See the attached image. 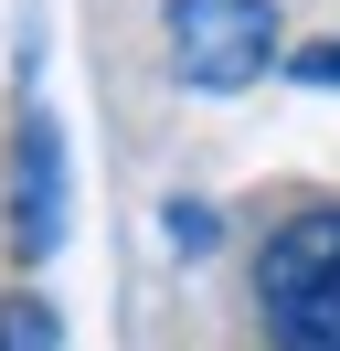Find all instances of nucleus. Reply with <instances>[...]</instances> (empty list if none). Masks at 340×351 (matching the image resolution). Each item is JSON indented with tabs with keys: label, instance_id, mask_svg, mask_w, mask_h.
<instances>
[{
	"label": "nucleus",
	"instance_id": "f257e3e1",
	"mask_svg": "<svg viewBox=\"0 0 340 351\" xmlns=\"http://www.w3.org/2000/svg\"><path fill=\"white\" fill-rule=\"evenodd\" d=\"M255 319L276 351H340V202H308L255 256Z\"/></svg>",
	"mask_w": 340,
	"mask_h": 351
},
{
	"label": "nucleus",
	"instance_id": "f03ea898",
	"mask_svg": "<svg viewBox=\"0 0 340 351\" xmlns=\"http://www.w3.org/2000/svg\"><path fill=\"white\" fill-rule=\"evenodd\" d=\"M170 75L202 96H245L255 75L287 64V43H276V0H170Z\"/></svg>",
	"mask_w": 340,
	"mask_h": 351
},
{
	"label": "nucleus",
	"instance_id": "7ed1b4c3",
	"mask_svg": "<svg viewBox=\"0 0 340 351\" xmlns=\"http://www.w3.org/2000/svg\"><path fill=\"white\" fill-rule=\"evenodd\" d=\"M53 245H64V128H53V107H21V128H11V256L53 266Z\"/></svg>",
	"mask_w": 340,
	"mask_h": 351
},
{
	"label": "nucleus",
	"instance_id": "20e7f679",
	"mask_svg": "<svg viewBox=\"0 0 340 351\" xmlns=\"http://www.w3.org/2000/svg\"><path fill=\"white\" fill-rule=\"evenodd\" d=\"M0 351H64V319H53V298L11 287V298H0Z\"/></svg>",
	"mask_w": 340,
	"mask_h": 351
},
{
	"label": "nucleus",
	"instance_id": "39448f33",
	"mask_svg": "<svg viewBox=\"0 0 340 351\" xmlns=\"http://www.w3.org/2000/svg\"><path fill=\"white\" fill-rule=\"evenodd\" d=\"M287 75H298V86H340V32H330V43H298Z\"/></svg>",
	"mask_w": 340,
	"mask_h": 351
},
{
	"label": "nucleus",
	"instance_id": "423d86ee",
	"mask_svg": "<svg viewBox=\"0 0 340 351\" xmlns=\"http://www.w3.org/2000/svg\"><path fill=\"white\" fill-rule=\"evenodd\" d=\"M170 245H181V256H202V245H212V213H191V202H170Z\"/></svg>",
	"mask_w": 340,
	"mask_h": 351
}]
</instances>
